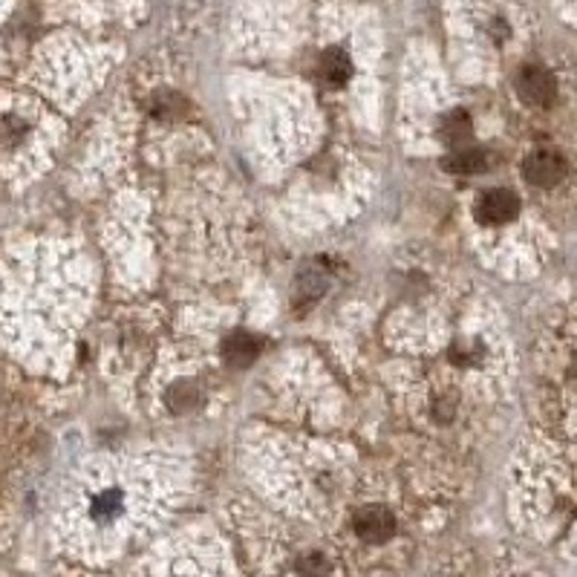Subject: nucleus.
I'll return each mask as SVG.
<instances>
[{"instance_id":"1","label":"nucleus","mask_w":577,"mask_h":577,"mask_svg":"<svg viewBox=\"0 0 577 577\" xmlns=\"http://www.w3.org/2000/svg\"><path fill=\"white\" fill-rule=\"evenodd\" d=\"M352 528H355V534H358L364 543H376L378 546V543H387V540L393 537L396 520H393V514H390L387 508L367 505V508H361V511L355 514Z\"/></svg>"},{"instance_id":"2","label":"nucleus","mask_w":577,"mask_h":577,"mask_svg":"<svg viewBox=\"0 0 577 577\" xmlns=\"http://www.w3.org/2000/svg\"><path fill=\"white\" fill-rule=\"evenodd\" d=\"M517 214H520V200H517V194H511V191H505V188H494V191H488V194L479 197V223L502 226V223H511Z\"/></svg>"},{"instance_id":"3","label":"nucleus","mask_w":577,"mask_h":577,"mask_svg":"<svg viewBox=\"0 0 577 577\" xmlns=\"http://www.w3.org/2000/svg\"><path fill=\"white\" fill-rule=\"evenodd\" d=\"M517 90H520V99L526 101V104H534V107H546L557 96L554 76L549 70H543V67H526L520 73V78H517Z\"/></svg>"},{"instance_id":"4","label":"nucleus","mask_w":577,"mask_h":577,"mask_svg":"<svg viewBox=\"0 0 577 577\" xmlns=\"http://www.w3.org/2000/svg\"><path fill=\"white\" fill-rule=\"evenodd\" d=\"M523 174H526L531 185L552 188V185H557L566 176V159L554 151L531 153L526 159V165H523Z\"/></svg>"},{"instance_id":"5","label":"nucleus","mask_w":577,"mask_h":577,"mask_svg":"<svg viewBox=\"0 0 577 577\" xmlns=\"http://www.w3.org/2000/svg\"><path fill=\"white\" fill-rule=\"evenodd\" d=\"M223 352H226L228 364H234V367H246V364H251V361L257 358L260 341H257L254 335H249V332H234V335H228L226 338Z\"/></svg>"},{"instance_id":"6","label":"nucleus","mask_w":577,"mask_h":577,"mask_svg":"<svg viewBox=\"0 0 577 577\" xmlns=\"http://www.w3.org/2000/svg\"><path fill=\"white\" fill-rule=\"evenodd\" d=\"M485 153L479 148H456V151L445 159V168L456 176H474L485 171Z\"/></svg>"},{"instance_id":"7","label":"nucleus","mask_w":577,"mask_h":577,"mask_svg":"<svg viewBox=\"0 0 577 577\" xmlns=\"http://www.w3.org/2000/svg\"><path fill=\"white\" fill-rule=\"evenodd\" d=\"M350 73H352V64H350V58H347V52L344 50L324 52V58H321V76L327 78L332 87L347 84Z\"/></svg>"},{"instance_id":"8","label":"nucleus","mask_w":577,"mask_h":577,"mask_svg":"<svg viewBox=\"0 0 577 577\" xmlns=\"http://www.w3.org/2000/svg\"><path fill=\"white\" fill-rule=\"evenodd\" d=\"M442 127H445V139L453 142V145H462V142L471 136V119H468V113H462V110L451 113Z\"/></svg>"},{"instance_id":"9","label":"nucleus","mask_w":577,"mask_h":577,"mask_svg":"<svg viewBox=\"0 0 577 577\" xmlns=\"http://www.w3.org/2000/svg\"><path fill=\"white\" fill-rule=\"evenodd\" d=\"M298 569H301L303 577H327V560H324V554H306L301 563H298Z\"/></svg>"}]
</instances>
